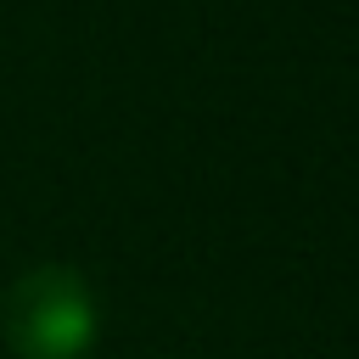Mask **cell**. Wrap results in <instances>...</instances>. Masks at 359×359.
I'll use <instances>...</instances> for the list:
<instances>
[{"instance_id": "6da1fadb", "label": "cell", "mask_w": 359, "mask_h": 359, "mask_svg": "<svg viewBox=\"0 0 359 359\" xmlns=\"http://www.w3.org/2000/svg\"><path fill=\"white\" fill-rule=\"evenodd\" d=\"M0 331L17 359H84L95 342V292L79 269L39 264L6 292Z\"/></svg>"}]
</instances>
